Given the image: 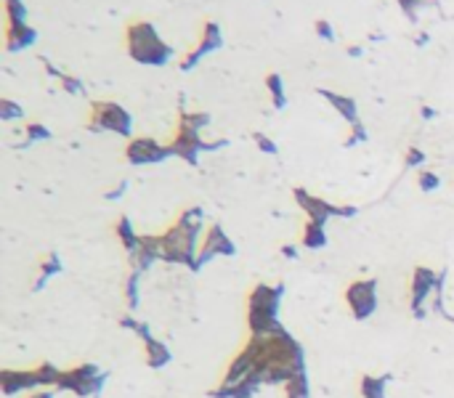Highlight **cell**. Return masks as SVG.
<instances>
[{
	"label": "cell",
	"mask_w": 454,
	"mask_h": 398,
	"mask_svg": "<svg viewBox=\"0 0 454 398\" xmlns=\"http://www.w3.org/2000/svg\"><path fill=\"white\" fill-rule=\"evenodd\" d=\"M216 48H220V27H218L216 21H207V24L202 27V38H199L197 48H194L186 59L181 61V69H192V67H194L202 56L213 54Z\"/></svg>",
	"instance_id": "obj_7"
},
{
	"label": "cell",
	"mask_w": 454,
	"mask_h": 398,
	"mask_svg": "<svg viewBox=\"0 0 454 398\" xmlns=\"http://www.w3.org/2000/svg\"><path fill=\"white\" fill-rule=\"evenodd\" d=\"M61 372L54 366V364H43L38 369V382L40 385H59Z\"/></svg>",
	"instance_id": "obj_20"
},
{
	"label": "cell",
	"mask_w": 454,
	"mask_h": 398,
	"mask_svg": "<svg viewBox=\"0 0 454 398\" xmlns=\"http://www.w3.org/2000/svg\"><path fill=\"white\" fill-rule=\"evenodd\" d=\"M303 244H306V247H324V244H327L324 229H321L319 223H314V220H308L306 229H303Z\"/></svg>",
	"instance_id": "obj_16"
},
{
	"label": "cell",
	"mask_w": 454,
	"mask_h": 398,
	"mask_svg": "<svg viewBox=\"0 0 454 398\" xmlns=\"http://www.w3.org/2000/svg\"><path fill=\"white\" fill-rule=\"evenodd\" d=\"M117 237L122 239V244H125V250L133 255V253H139V247H141V237H136L133 234V226H130V220L128 218H122L117 223Z\"/></svg>",
	"instance_id": "obj_15"
},
{
	"label": "cell",
	"mask_w": 454,
	"mask_h": 398,
	"mask_svg": "<svg viewBox=\"0 0 454 398\" xmlns=\"http://www.w3.org/2000/svg\"><path fill=\"white\" fill-rule=\"evenodd\" d=\"M361 393H364V398H385V379L364 377L361 379Z\"/></svg>",
	"instance_id": "obj_17"
},
{
	"label": "cell",
	"mask_w": 454,
	"mask_h": 398,
	"mask_svg": "<svg viewBox=\"0 0 454 398\" xmlns=\"http://www.w3.org/2000/svg\"><path fill=\"white\" fill-rule=\"evenodd\" d=\"M364 139H367V133H364V128H361V125L356 122V125H354V136H351V139L345 141V143L351 146V143H356V141H364Z\"/></svg>",
	"instance_id": "obj_31"
},
{
	"label": "cell",
	"mask_w": 454,
	"mask_h": 398,
	"mask_svg": "<svg viewBox=\"0 0 454 398\" xmlns=\"http://www.w3.org/2000/svg\"><path fill=\"white\" fill-rule=\"evenodd\" d=\"M27 136L32 141H40V139H48L51 133H48V128H43V125H27Z\"/></svg>",
	"instance_id": "obj_26"
},
{
	"label": "cell",
	"mask_w": 454,
	"mask_h": 398,
	"mask_svg": "<svg viewBox=\"0 0 454 398\" xmlns=\"http://www.w3.org/2000/svg\"><path fill=\"white\" fill-rule=\"evenodd\" d=\"M256 143L263 149V152H266V154H277V143H274V141H269L263 133H256Z\"/></svg>",
	"instance_id": "obj_27"
},
{
	"label": "cell",
	"mask_w": 454,
	"mask_h": 398,
	"mask_svg": "<svg viewBox=\"0 0 454 398\" xmlns=\"http://www.w3.org/2000/svg\"><path fill=\"white\" fill-rule=\"evenodd\" d=\"M125 38H128V54L141 64L162 67L173 56V48L159 38L155 24L149 21H130L125 30Z\"/></svg>",
	"instance_id": "obj_1"
},
{
	"label": "cell",
	"mask_w": 454,
	"mask_h": 398,
	"mask_svg": "<svg viewBox=\"0 0 454 398\" xmlns=\"http://www.w3.org/2000/svg\"><path fill=\"white\" fill-rule=\"evenodd\" d=\"M199 218H202V213H199L197 207L194 210H186L178 223L165 234V258L162 260H170V263H186V266H192V268H197L199 260L194 258V239H197V231H199Z\"/></svg>",
	"instance_id": "obj_2"
},
{
	"label": "cell",
	"mask_w": 454,
	"mask_h": 398,
	"mask_svg": "<svg viewBox=\"0 0 454 398\" xmlns=\"http://www.w3.org/2000/svg\"><path fill=\"white\" fill-rule=\"evenodd\" d=\"M0 117H3V119L21 117V106H19V104H14V101L3 99V101H0Z\"/></svg>",
	"instance_id": "obj_23"
},
{
	"label": "cell",
	"mask_w": 454,
	"mask_h": 398,
	"mask_svg": "<svg viewBox=\"0 0 454 398\" xmlns=\"http://www.w3.org/2000/svg\"><path fill=\"white\" fill-rule=\"evenodd\" d=\"M207 122H210V117L202 115V112H183V115H181V125H189V128H194V130H202Z\"/></svg>",
	"instance_id": "obj_22"
},
{
	"label": "cell",
	"mask_w": 454,
	"mask_h": 398,
	"mask_svg": "<svg viewBox=\"0 0 454 398\" xmlns=\"http://www.w3.org/2000/svg\"><path fill=\"white\" fill-rule=\"evenodd\" d=\"M146 361H149V366L159 369V366H165L170 361V351L157 340H146Z\"/></svg>",
	"instance_id": "obj_14"
},
{
	"label": "cell",
	"mask_w": 454,
	"mask_h": 398,
	"mask_svg": "<svg viewBox=\"0 0 454 398\" xmlns=\"http://www.w3.org/2000/svg\"><path fill=\"white\" fill-rule=\"evenodd\" d=\"M282 253H284V255H287V258H295V250H293V247H284V250H282Z\"/></svg>",
	"instance_id": "obj_32"
},
{
	"label": "cell",
	"mask_w": 454,
	"mask_h": 398,
	"mask_svg": "<svg viewBox=\"0 0 454 398\" xmlns=\"http://www.w3.org/2000/svg\"><path fill=\"white\" fill-rule=\"evenodd\" d=\"M32 398H51V393H35Z\"/></svg>",
	"instance_id": "obj_34"
},
{
	"label": "cell",
	"mask_w": 454,
	"mask_h": 398,
	"mask_svg": "<svg viewBox=\"0 0 454 398\" xmlns=\"http://www.w3.org/2000/svg\"><path fill=\"white\" fill-rule=\"evenodd\" d=\"M287 396L290 398H308V382H306V375H300V377L287 382Z\"/></svg>",
	"instance_id": "obj_21"
},
{
	"label": "cell",
	"mask_w": 454,
	"mask_h": 398,
	"mask_svg": "<svg viewBox=\"0 0 454 398\" xmlns=\"http://www.w3.org/2000/svg\"><path fill=\"white\" fill-rule=\"evenodd\" d=\"M125 157L133 165H144V162H162L168 154V146H159L155 139H133L125 149Z\"/></svg>",
	"instance_id": "obj_5"
},
{
	"label": "cell",
	"mask_w": 454,
	"mask_h": 398,
	"mask_svg": "<svg viewBox=\"0 0 454 398\" xmlns=\"http://www.w3.org/2000/svg\"><path fill=\"white\" fill-rule=\"evenodd\" d=\"M266 85H269V91H271L274 106L282 109V106L287 104V99H284V88H282V78H279V75H269V78H266Z\"/></svg>",
	"instance_id": "obj_19"
},
{
	"label": "cell",
	"mask_w": 454,
	"mask_h": 398,
	"mask_svg": "<svg viewBox=\"0 0 454 398\" xmlns=\"http://www.w3.org/2000/svg\"><path fill=\"white\" fill-rule=\"evenodd\" d=\"M433 287H438V279H435V274L431 271V268H417L415 271V281H412V308H420L422 305V300H425V295L433 290Z\"/></svg>",
	"instance_id": "obj_12"
},
{
	"label": "cell",
	"mask_w": 454,
	"mask_h": 398,
	"mask_svg": "<svg viewBox=\"0 0 454 398\" xmlns=\"http://www.w3.org/2000/svg\"><path fill=\"white\" fill-rule=\"evenodd\" d=\"M35 40H38V32L32 27H27L24 21H5V48L8 51L30 48Z\"/></svg>",
	"instance_id": "obj_10"
},
{
	"label": "cell",
	"mask_w": 454,
	"mask_h": 398,
	"mask_svg": "<svg viewBox=\"0 0 454 398\" xmlns=\"http://www.w3.org/2000/svg\"><path fill=\"white\" fill-rule=\"evenodd\" d=\"M316 35H321L324 40H335V32H332V24L327 19L316 21Z\"/></svg>",
	"instance_id": "obj_25"
},
{
	"label": "cell",
	"mask_w": 454,
	"mask_h": 398,
	"mask_svg": "<svg viewBox=\"0 0 454 398\" xmlns=\"http://www.w3.org/2000/svg\"><path fill=\"white\" fill-rule=\"evenodd\" d=\"M0 385H3V393L5 396H14L16 390H27V388H35L38 382V372H3L0 375Z\"/></svg>",
	"instance_id": "obj_11"
},
{
	"label": "cell",
	"mask_w": 454,
	"mask_h": 398,
	"mask_svg": "<svg viewBox=\"0 0 454 398\" xmlns=\"http://www.w3.org/2000/svg\"><path fill=\"white\" fill-rule=\"evenodd\" d=\"M205 152V141L199 139V130L189 125H178V133L173 143H168V154H178L186 162H197V154Z\"/></svg>",
	"instance_id": "obj_4"
},
{
	"label": "cell",
	"mask_w": 454,
	"mask_h": 398,
	"mask_svg": "<svg viewBox=\"0 0 454 398\" xmlns=\"http://www.w3.org/2000/svg\"><path fill=\"white\" fill-rule=\"evenodd\" d=\"M420 186H422L425 191H433V189H438V178H435L433 173H422V176H420Z\"/></svg>",
	"instance_id": "obj_28"
},
{
	"label": "cell",
	"mask_w": 454,
	"mask_h": 398,
	"mask_svg": "<svg viewBox=\"0 0 454 398\" xmlns=\"http://www.w3.org/2000/svg\"><path fill=\"white\" fill-rule=\"evenodd\" d=\"M398 5H401V11L407 14V19L415 21L420 8H435L438 0H398Z\"/></svg>",
	"instance_id": "obj_18"
},
{
	"label": "cell",
	"mask_w": 454,
	"mask_h": 398,
	"mask_svg": "<svg viewBox=\"0 0 454 398\" xmlns=\"http://www.w3.org/2000/svg\"><path fill=\"white\" fill-rule=\"evenodd\" d=\"M319 93L330 101V104H332V106H335L337 112L348 119V122H354L356 125V101L354 99H348V96H337V93H332V91H319Z\"/></svg>",
	"instance_id": "obj_13"
},
{
	"label": "cell",
	"mask_w": 454,
	"mask_h": 398,
	"mask_svg": "<svg viewBox=\"0 0 454 398\" xmlns=\"http://www.w3.org/2000/svg\"><path fill=\"white\" fill-rule=\"evenodd\" d=\"M348 305L354 308V314L359 318H367L375 311L377 300H375V281H356L348 290Z\"/></svg>",
	"instance_id": "obj_6"
},
{
	"label": "cell",
	"mask_w": 454,
	"mask_h": 398,
	"mask_svg": "<svg viewBox=\"0 0 454 398\" xmlns=\"http://www.w3.org/2000/svg\"><path fill=\"white\" fill-rule=\"evenodd\" d=\"M59 268H61V266H59V258H56V255H51V258H48V263H45V268H43V271H45V274H43V279L48 277V274H56Z\"/></svg>",
	"instance_id": "obj_30"
},
{
	"label": "cell",
	"mask_w": 454,
	"mask_h": 398,
	"mask_svg": "<svg viewBox=\"0 0 454 398\" xmlns=\"http://www.w3.org/2000/svg\"><path fill=\"white\" fill-rule=\"evenodd\" d=\"M61 85H64V91L67 93H82V82L75 78H69V75H61Z\"/></svg>",
	"instance_id": "obj_24"
},
{
	"label": "cell",
	"mask_w": 454,
	"mask_h": 398,
	"mask_svg": "<svg viewBox=\"0 0 454 398\" xmlns=\"http://www.w3.org/2000/svg\"><path fill=\"white\" fill-rule=\"evenodd\" d=\"M295 199L297 204L308 213V218L319 223V226H324V220L330 218V215H337V207H332L330 202H324V199L319 197H311L308 191H303V189H295Z\"/></svg>",
	"instance_id": "obj_8"
},
{
	"label": "cell",
	"mask_w": 454,
	"mask_h": 398,
	"mask_svg": "<svg viewBox=\"0 0 454 398\" xmlns=\"http://www.w3.org/2000/svg\"><path fill=\"white\" fill-rule=\"evenodd\" d=\"M234 255V244L226 239L223 234V229L220 226H213L210 231H207V239H205V247H202V253H199V266L205 263V260H210L213 255Z\"/></svg>",
	"instance_id": "obj_9"
},
{
	"label": "cell",
	"mask_w": 454,
	"mask_h": 398,
	"mask_svg": "<svg viewBox=\"0 0 454 398\" xmlns=\"http://www.w3.org/2000/svg\"><path fill=\"white\" fill-rule=\"evenodd\" d=\"M422 159H425V154H422L420 149H415V146H412V149L407 152V165H409V167H415V165H420Z\"/></svg>",
	"instance_id": "obj_29"
},
{
	"label": "cell",
	"mask_w": 454,
	"mask_h": 398,
	"mask_svg": "<svg viewBox=\"0 0 454 398\" xmlns=\"http://www.w3.org/2000/svg\"><path fill=\"white\" fill-rule=\"evenodd\" d=\"M348 54H351V56H359V54H361V48H359V45H351V48H348Z\"/></svg>",
	"instance_id": "obj_33"
},
{
	"label": "cell",
	"mask_w": 454,
	"mask_h": 398,
	"mask_svg": "<svg viewBox=\"0 0 454 398\" xmlns=\"http://www.w3.org/2000/svg\"><path fill=\"white\" fill-rule=\"evenodd\" d=\"M91 130H112L120 136H130V115L112 101H96L93 112H91Z\"/></svg>",
	"instance_id": "obj_3"
}]
</instances>
